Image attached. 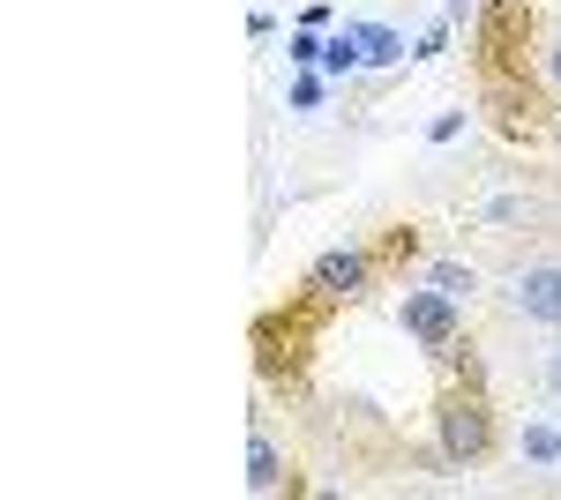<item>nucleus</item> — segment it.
Segmentation results:
<instances>
[{
    "mask_svg": "<svg viewBox=\"0 0 561 500\" xmlns=\"http://www.w3.org/2000/svg\"><path fill=\"white\" fill-rule=\"evenodd\" d=\"M434 449L442 463L457 470V463H479L494 449V411H486V388H465V396H442V411H434Z\"/></svg>",
    "mask_w": 561,
    "mask_h": 500,
    "instance_id": "nucleus-1",
    "label": "nucleus"
},
{
    "mask_svg": "<svg viewBox=\"0 0 561 500\" xmlns=\"http://www.w3.org/2000/svg\"><path fill=\"white\" fill-rule=\"evenodd\" d=\"M457 306H465V299H449L442 284H427V292H404V336H412V344H427L434 359H457V336H465Z\"/></svg>",
    "mask_w": 561,
    "mask_h": 500,
    "instance_id": "nucleus-2",
    "label": "nucleus"
},
{
    "mask_svg": "<svg viewBox=\"0 0 561 500\" xmlns=\"http://www.w3.org/2000/svg\"><path fill=\"white\" fill-rule=\"evenodd\" d=\"M375 284V261L359 247H330L307 261V299H322V306H345V299H359Z\"/></svg>",
    "mask_w": 561,
    "mask_h": 500,
    "instance_id": "nucleus-3",
    "label": "nucleus"
},
{
    "mask_svg": "<svg viewBox=\"0 0 561 500\" xmlns=\"http://www.w3.org/2000/svg\"><path fill=\"white\" fill-rule=\"evenodd\" d=\"M510 314H524V322H539V329H561V261H524V269H510Z\"/></svg>",
    "mask_w": 561,
    "mask_h": 500,
    "instance_id": "nucleus-4",
    "label": "nucleus"
},
{
    "mask_svg": "<svg viewBox=\"0 0 561 500\" xmlns=\"http://www.w3.org/2000/svg\"><path fill=\"white\" fill-rule=\"evenodd\" d=\"M248 486H255V493H277V486H285V456H277V441H270V433H248Z\"/></svg>",
    "mask_w": 561,
    "mask_h": 500,
    "instance_id": "nucleus-5",
    "label": "nucleus"
},
{
    "mask_svg": "<svg viewBox=\"0 0 561 500\" xmlns=\"http://www.w3.org/2000/svg\"><path fill=\"white\" fill-rule=\"evenodd\" d=\"M427 284H442L449 299H472V292H479V269H472V261H434Z\"/></svg>",
    "mask_w": 561,
    "mask_h": 500,
    "instance_id": "nucleus-6",
    "label": "nucleus"
},
{
    "mask_svg": "<svg viewBox=\"0 0 561 500\" xmlns=\"http://www.w3.org/2000/svg\"><path fill=\"white\" fill-rule=\"evenodd\" d=\"M539 217H547V209L531 202V195H494V202H486V224H539Z\"/></svg>",
    "mask_w": 561,
    "mask_h": 500,
    "instance_id": "nucleus-7",
    "label": "nucleus"
},
{
    "mask_svg": "<svg viewBox=\"0 0 561 500\" xmlns=\"http://www.w3.org/2000/svg\"><path fill=\"white\" fill-rule=\"evenodd\" d=\"M359 53H367L375 68H389V60H404V45H397V31H382V23H359Z\"/></svg>",
    "mask_w": 561,
    "mask_h": 500,
    "instance_id": "nucleus-8",
    "label": "nucleus"
},
{
    "mask_svg": "<svg viewBox=\"0 0 561 500\" xmlns=\"http://www.w3.org/2000/svg\"><path fill=\"white\" fill-rule=\"evenodd\" d=\"M359 60H367V53H359V31H337V38L322 45V68H330V75H352Z\"/></svg>",
    "mask_w": 561,
    "mask_h": 500,
    "instance_id": "nucleus-9",
    "label": "nucleus"
},
{
    "mask_svg": "<svg viewBox=\"0 0 561 500\" xmlns=\"http://www.w3.org/2000/svg\"><path fill=\"white\" fill-rule=\"evenodd\" d=\"M524 463H561V426H524Z\"/></svg>",
    "mask_w": 561,
    "mask_h": 500,
    "instance_id": "nucleus-10",
    "label": "nucleus"
},
{
    "mask_svg": "<svg viewBox=\"0 0 561 500\" xmlns=\"http://www.w3.org/2000/svg\"><path fill=\"white\" fill-rule=\"evenodd\" d=\"M322 45H330V38H314V31L300 23V31L285 38V60H300V68H314V60H322Z\"/></svg>",
    "mask_w": 561,
    "mask_h": 500,
    "instance_id": "nucleus-11",
    "label": "nucleus"
},
{
    "mask_svg": "<svg viewBox=\"0 0 561 500\" xmlns=\"http://www.w3.org/2000/svg\"><path fill=\"white\" fill-rule=\"evenodd\" d=\"M314 105H322V83L300 75V83H293V113H314Z\"/></svg>",
    "mask_w": 561,
    "mask_h": 500,
    "instance_id": "nucleus-12",
    "label": "nucleus"
},
{
    "mask_svg": "<svg viewBox=\"0 0 561 500\" xmlns=\"http://www.w3.org/2000/svg\"><path fill=\"white\" fill-rule=\"evenodd\" d=\"M457 135H465V113H442V120L427 127V142H457Z\"/></svg>",
    "mask_w": 561,
    "mask_h": 500,
    "instance_id": "nucleus-13",
    "label": "nucleus"
},
{
    "mask_svg": "<svg viewBox=\"0 0 561 500\" xmlns=\"http://www.w3.org/2000/svg\"><path fill=\"white\" fill-rule=\"evenodd\" d=\"M539 75H547V83H554V90H561V38H554V45H547V53H539Z\"/></svg>",
    "mask_w": 561,
    "mask_h": 500,
    "instance_id": "nucleus-14",
    "label": "nucleus"
},
{
    "mask_svg": "<svg viewBox=\"0 0 561 500\" xmlns=\"http://www.w3.org/2000/svg\"><path fill=\"white\" fill-rule=\"evenodd\" d=\"M547 388H554V396H561V351H554V359H547Z\"/></svg>",
    "mask_w": 561,
    "mask_h": 500,
    "instance_id": "nucleus-15",
    "label": "nucleus"
},
{
    "mask_svg": "<svg viewBox=\"0 0 561 500\" xmlns=\"http://www.w3.org/2000/svg\"><path fill=\"white\" fill-rule=\"evenodd\" d=\"M554 127H561V120H554Z\"/></svg>",
    "mask_w": 561,
    "mask_h": 500,
    "instance_id": "nucleus-16",
    "label": "nucleus"
}]
</instances>
